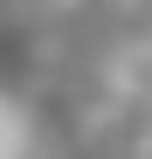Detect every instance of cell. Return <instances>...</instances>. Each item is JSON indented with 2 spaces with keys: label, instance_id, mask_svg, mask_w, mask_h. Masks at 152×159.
<instances>
[{
  "label": "cell",
  "instance_id": "cell-1",
  "mask_svg": "<svg viewBox=\"0 0 152 159\" xmlns=\"http://www.w3.org/2000/svg\"><path fill=\"white\" fill-rule=\"evenodd\" d=\"M0 152H7V118H0Z\"/></svg>",
  "mask_w": 152,
  "mask_h": 159
}]
</instances>
